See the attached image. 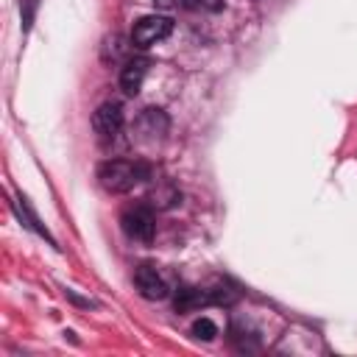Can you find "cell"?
<instances>
[{"label": "cell", "mask_w": 357, "mask_h": 357, "mask_svg": "<svg viewBox=\"0 0 357 357\" xmlns=\"http://www.w3.org/2000/svg\"><path fill=\"white\" fill-rule=\"evenodd\" d=\"M187 8H195V11H220L223 8V0H184Z\"/></svg>", "instance_id": "12"}, {"label": "cell", "mask_w": 357, "mask_h": 357, "mask_svg": "<svg viewBox=\"0 0 357 357\" xmlns=\"http://www.w3.org/2000/svg\"><path fill=\"white\" fill-rule=\"evenodd\" d=\"M134 284H137L139 296L148 298V301H162L167 296V284H165L162 273L153 265H148V262L134 268Z\"/></svg>", "instance_id": "6"}, {"label": "cell", "mask_w": 357, "mask_h": 357, "mask_svg": "<svg viewBox=\"0 0 357 357\" xmlns=\"http://www.w3.org/2000/svg\"><path fill=\"white\" fill-rule=\"evenodd\" d=\"M148 67H151L148 59H128L126 61V67L120 70V86H123L126 95H137L142 89V81L148 75Z\"/></svg>", "instance_id": "7"}, {"label": "cell", "mask_w": 357, "mask_h": 357, "mask_svg": "<svg viewBox=\"0 0 357 357\" xmlns=\"http://www.w3.org/2000/svg\"><path fill=\"white\" fill-rule=\"evenodd\" d=\"M209 304V293L206 290H198V287H181L176 293V310L178 312H187V310H195V307H204Z\"/></svg>", "instance_id": "8"}, {"label": "cell", "mask_w": 357, "mask_h": 357, "mask_svg": "<svg viewBox=\"0 0 357 357\" xmlns=\"http://www.w3.org/2000/svg\"><path fill=\"white\" fill-rule=\"evenodd\" d=\"M92 128L100 139H114L123 128V106L114 103V100H106L95 109L92 114Z\"/></svg>", "instance_id": "4"}, {"label": "cell", "mask_w": 357, "mask_h": 357, "mask_svg": "<svg viewBox=\"0 0 357 357\" xmlns=\"http://www.w3.org/2000/svg\"><path fill=\"white\" fill-rule=\"evenodd\" d=\"M167 128H170L167 114H165L162 109H153V106L142 109V112L137 114V120H134V131H137V137L145 139V142L162 139V137L167 134Z\"/></svg>", "instance_id": "5"}, {"label": "cell", "mask_w": 357, "mask_h": 357, "mask_svg": "<svg viewBox=\"0 0 357 357\" xmlns=\"http://www.w3.org/2000/svg\"><path fill=\"white\" fill-rule=\"evenodd\" d=\"M120 223H123V231H126L131 240H137V243H151V240H153L156 220H153V212H151L148 206L139 204V206L126 209L123 218H120Z\"/></svg>", "instance_id": "3"}, {"label": "cell", "mask_w": 357, "mask_h": 357, "mask_svg": "<svg viewBox=\"0 0 357 357\" xmlns=\"http://www.w3.org/2000/svg\"><path fill=\"white\" fill-rule=\"evenodd\" d=\"M151 198H153V206L167 209V206H173V204H178V201H181V192H178L173 184H165V187L153 190V192H151Z\"/></svg>", "instance_id": "9"}, {"label": "cell", "mask_w": 357, "mask_h": 357, "mask_svg": "<svg viewBox=\"0 0 357 357\" xmlns=\"http://www.w3.org/2000/svg\"><path fill=\"white\" fill-rule=\"evenodd\" d=\"M153 3H156L159 8H170V6H173V0H153Z\"/></svg>", "instance_id": "13"}, {"label": "cell", "mask_w": 357, "mask_h": 357, "mask_svg": "<svg viewBox=\"0 0 357 357\" xmlns=\"http://www.w3.org/2000/svg\"><path fill=\"white\" fill-rule=\"evenodd\" d=\"M173 31V22L167 17H159V14H151V17H142L134 22V31H131V45L134 47H151L156 42H162L165 36H170Z\"/></svg>", "instance_id": "2"}, {"label": "cell", "mask_w": 357, "mask_h": 357, "mask_svg": "<svg viewBox=\"0 0 357 357\" xmlns=\"http://www.w3.org/2000/svg\"><path fill=\"white\" fill-rule=\"evenodd\" d=\"M39 0H20V11H22V31H31L33 17H36Z\"/></svg>", "instance_id": "11"}, {"label": "cell", "mask_w": 357, "mask_h": 357, "mask_svg": "<svg viewBox=\"0 0 357 357\" xmlns=\"http://www.w3.org/2000/svg\"><path fill=\"white\" fill-rule=\"evenodd\" d=\"M148 167L139 162H128V159H109L98 167V181L106 192H128L134 190V184H139L145 178Z\"/></svg>", "instance_id": "1"}, {"label": "cell", "mask_w": 357, "mask_h": 357, "mask_svg": "<svg viewBox=\"0 0 357 357\" xmlns=\"http://www.w3.org/2000/svg\"><path fill=\"white\" fill-rule=\"evenodd\" d=\"M192 335L201 337V340H212L218 335V326L209 318H198V321H192Z\"/></svg>", "instance_id": "10"}]
</instances>
